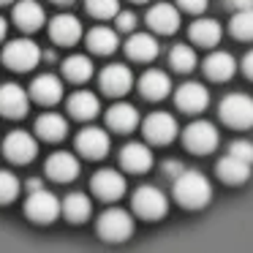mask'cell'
<instances>
[{
    "label": "cell",
    "instance_id": "obj_35",
    "mask_svg": "<svg viewBox=\"0 0 253 253\" xmlns=\"http://www.w3.org/2000/svg\"><path fill=\"white\" fill-rule=\"evenodd\" d=\"M19 193V180L11 174V171L0 169V204H8L14 202Z\"/></svg>",
    "mask_w": 253,
    "mask_h": 253
},
{
    "label": "cell",
    "instance_id": "obj_28",
    "mask_svg": "<svg viewBox=\"0 0 253 253\" xmlns=\"http://www.w3.org/2000/svg\"><path fill=\"white\" fill-rule=\"evenodd\" d=\"M120 46V39H117V30L112 28H93L87 33V49L93 55H112V52Z\"/></svg>",
    "mask_w": 253,
    "mask_h": 253
},
{
    "label": "cell",
    "instance_id": "obj_43",
    "mask_svg": "<svg viewBox=\"0 0 253 253\" xmlns=\"http://www.w3.org/2000/svg\"><path fill=\"white\" fill-rule=\"evenodd\" d=\"M6 3H11V0H0V6H6Z\"/></svg>",
    "mask_w": 253,
    "mask_h": 253
},
{
    "label": "cell",
    "instance_id": "obj_9",
    "mask_svg": "<svg viewBox=\"0 0 253 253\" xmlns=\"http://www.w3.org/2000/svg\"><path fill=\"white\" fill-rule=\"evenodd\" d=\"M174 104L185 115H199V112H204L210 106V90L202 82H185L177 87Z\"/></svg>",
    "mask_w": 253,
    "mask_h": 253
},
{
    "label": "cell",
    "instance_id": "obj_7",
    "mask_svg": "<svg viewBox=\"0 0 253 253\" xmlns=\"http://www.w3.org/2000/svg\"><path fill=\"white\" fill-rule=\"evenodd\" d=\"M60 212H63V204L57 202L55 193L44 191V188L30 191L28 202H25V215H28L30 220H36V223H52Z\"/></svg>",
    "mask_w": 253,
    "mask_h": 253
},
{
    "label": "cell",
    "instance_id": "obj_2",
    "mask_svg": "<svg viewBox=\"0 0 253 253\" xmlns=\"http://www.w3.org/2000/svg\"><path fill=\"white\" fill-rule=\"evenodd\" d=\"M220 120L229 128H237V131H248L253 128V98L248 93H231L220 101L218 106Z\"/></svg>",
    "mask_w": 253,
    "mask_h": 253
},
{
    "label": "cell",
    "instance_id": "obj_12",
    "mask_svg": "<svg viewBox=\"0 0 253 253\" xmlns=\"http://www.w3.org/2000/svg\"><path fill=\"white\" fill-rule=\"evenodd\" d=\"M3 153L11 164H30L39 153V144L28 131H11L3 142Z\"/></svg>",
    "mask_w": 253,
    "mask_h": 253
},
{
    "label": "cell",
    "instance_id": "obj_11",
    "mask_svg": "<svg viewBox=\"0 0 253 253\" xmlns=\"http://www.w3.org/2000/svg\"><path fill=\"white\" fill-rule=\"evenodd\" d=\"M98 84L106 95L120 98V95H126L128 90L133 87V74H131V68L123 66V63H112V66H106L104 71H101Z\"/></svg>",
    "mask_w": 253,
    "mask_h": 253
},
{
    "label": "cell",
    "instance_id": "obj_38",
    "mask_svg": "<svg viewBox=\"0 0 253 253\" xmlns=\"http://www.w3.org/2000/svg\"><path fill=\"white\" fill-rule=\"evenodd\" d=\"M180 11H188V14H202L207 8V0H177Z\"/></svg>",
    "mask_w": 253,
    "mask_h": 253
},
{
    "label": "cell",
    "instance_id": "obj_27",
    "mask_svg": "<svg viewBox=\"0 0 253 253\" xmlns=\"http://www.w3.org/2000/svg\"><path fill=\"white\" fill-rule=\"evenodd\" d=\"M36 133L44 142H60L68 133V123H66V117L55 115V112H46V115H41L36 120Z\"/></svg>",
    "mask_w": 253,
    "mask_h": 253
},
{
    "label": "cell",
    "instance_id": "obj_31",
    "mask_svg": "<svg viewBox=\"0 0 253 253\" xmlns=\"http://www.w3.org/2000/svg\"><path fill=\"white\" fill-rule=\"evenodd\" d=\"M90 212H93V204H90V196H84V193H68V196L63 199V215H66L71 223L87 220Z\"/></svg>",
    "mask_w": 253,
    "mask_h": 253
},
{
    "label": "cell",
    "instance_id": "obj_6",
    "mask_svg": "<svg viewBox=\"0 0 253 253\" xmlns=\"http://www.w3.org/2000/svg\"><path fill=\"white\" fill-rule=\"evenodd\" d=\"M39 60H41V49L30 39H17L3 46V63L11 71H30V68L39 66Z\"/></svg>",
    "mask_w": 253,
    "mask_h": 253
},
{
    "label": "cell",
    "instance_id": "obj_1",
    "mask_svg": "<svg viewBox=\"0 0 253 253\" xmlns=\"http://www.w3.org/2000/svg\"><path fill=\"white\" fill-rule=\"evenodd\" d=\"M174 199L185 210H202L212 202V185L210 180L196 169H182V174L174 182Z\"/></svg>",
    "mask_w": 253,
    "mask_h": 253
},
{
    "label": "cell",
    "instance_id": "obj_4",
    "mask_svg": "<svg viewBox=\"0 0 253 253\" xmlns=\"http://www.w3.org/2000/svg\"><path fill=\"white\" fill-rule=\"evenodd\" d=\"M131 207L142 220H161V218H166V212H169V199H166V193L161 191V188L142 185V188H136V193H133Z\"/></svg>",
    "mask_w": 253,
    "mask_h": 253
},
{
    "label": "cell",
    "instance_id": "obj_41",
    "mask_svg": "<svg viewBox=\"0 0 253 253\" xmlns=\"http://www.w3.org/2000/svg\"><path fill=\"white\" fill-rule=\"evenodd\" d=\"M242 71H245L248 79H253V49L248 52L245 57H242Z\"/></svg>",
    "mask_w": 253,
    "mask_h": 253
},
{
    "label": "cell",
    "instance_id": "obj_36",
    "mask_svg": "<svg viewBox=\"0 0 253 253\" xmlns=\"http://www.w3.org/2000/svg\"><path fill=\"white\" fill-rule=\"evenodd\" d=\"M229 153L234 155V158H242V161H248V164H253V142H248V139H237V142H231Z\"/></svg>",
    "mask_w": 253,
    "mask_h": 253
},
{
    "label": "cell",
    "instance_id": "obj_20",
    "mask_svg": "<svg viewBox=\"0 0 253 253\" xmlns=\"http://www.w3.org/2000/svg\"><path fill=\"white\" fill-rule=\"evenodd\" d=\"M251 166L253 164H248V161L234 158L231 153H226L223 158L215 164V174H218L223 182H229V185H240V182L251 180Z\"/></svg>",
    "mask_w": 253,
    "mask_h": 253
},
{
    "label": "cell",
    "instance_id": "obj_17",
    "mask_svg": "<svg viewBox=\"0 0 253 253\" xmlns=\"http://www.w3.org/2000/svg\"><path fill=\"white\" fill-rule=\"evenodd\" d=\"M46 177L55 182H71L79 177V161L77 155L66 153V150H60V153H52L49 158H46Z\"/></svg>",
    "mask_w": 253,
    "mask_h": 253
},
{
    "label": "cell",
    "instance_id": "obj_40",
    "mask_svg": "<svg viewBox=\"0 0 253 253\" xmlns=\"http://www.w3.org/2000/svg\"><path fill=\"white\" fill-rule=\"evenodd\" d=\"M226 8H231V11H248V8H253V0H223Z\"/></svg>",
    "mask_w": 253,
    "mask_h": 253
},
{
    "label": "cell",
    "instance_id": "obj_32",
    "mask_svg": "<svg viewBox=\"0 0 253 253\" xmlns=\"http://www.w3.org/2000/svg\"><path fill=\"white\" fill-rule=\"evenodd\" d=\"M169 66L180 74H191L196 68V52L188 44H174L169 52Z\"/></svg>",
    "mask_w": 253,
    "mask_h": 253
},
{
    "label": "cell",
    "instance_id": "obj_13",
    "mask_svg": "<svg viewBox=\"0 0 253 253\" xmlns=\"http://www.w3.org/2000/svg\"><path fill=\"white\" fill-rule=\"evenodd\" d=\"M90 188H93V193L98 199H104V202H117V199L126 193V177L120 174V171L115 169H101L93 174V180H90Z\"/></svg>",
    "mask_w": 253,
    "mask_h": 253
},
{
    "label": "cell",
    "instance_id": "obj_34",
    "mask_svg": "<svg viewBox=\"0 0 253 253\" xmlns=\"http://www.w3.org/2000/svg\"><path fill=\"white\" fill-rule=\"evenodd\" d=\"M84 8L95 19H115L120 14V0H84Z\"/></svg>",
    "mask_w": 253,
    "mask_h": 253
},
{
    "label": "cell",
    "instance_id": "obj_24",
    "mask_svg": "<svg viewBox=\"0 0 253 253\" xmlns=\"http://www.w3.org/2000/svg\"><path fill=\"white\" fill-rule=\"evenodd\" d=\"M126 55L136 63H150L158 57V41L150 33H131V39L126 41Z\"/></svg>",
    "mask_w": 253,
    "mask_h": 253
},
{
    "label": "cell",
    "instance_id": "obj_14",
    "mask_svg": "<svg viewBox=\"0 0 253 253\" xmlns=\"http://www.w3.org/2000/svg\"><path fill=\"white\" fill-rule=\"evenodd\" d=\"M30 109V95L19 84H0V115L3 117H25Z\"/></svg>",
    "mask_w": 253,
    "mask_h": 253
},
{
    "label": "cell",
    "instance_id": "obj_21",
    "mask_svg": "<svg viewBox=\"0 0 253 253\" xmlns=\"http://www.w3.org/2000/svg\"><path fill=\"white\" fill-rule=\"evenodd\" d=\"M30 95H33V101H39V104L52 106L63 98V82L55 74H41V77H36L33 84H30Z\"/></svg>",
    "mask_w": 253,
    "mask_h": 253
},
{
    "label": "cell",
    "instance_id": "obj_3",
    "mask_svg": "<svg viewBox=\"0 0 253 253\" xmlns=\"http://www.w3.org/2000/svg\"><path fill=\"white\" fill-rule=\"evenodd\" d=\"M95 229H98V237L106 242H126L133 234V215L120 207L104 210L98 223H95Z\"/></svg>",
    "mask_w": 253,
    "mask_h": 253
},
{
    "label": "cell",
    "instance_id": "obj_23",
    "mask_svg": "<svg viewBox=\"0 0 253 253\" xmlns=\"http://www.w3.org/2000/svg\"><path fill=\"white\" fill-rule=\"evenodd\" d=\"M204 74H207V79H212V82H229L237 74L234 55H229V52H212V55H207V60H204Z\"/></svg>",
    "mask_w": 253,
    "mask_h": 253
},
{
    "label": "cell",
    "instance_id": "obj_30",
    "mask_svg": "<svg viewBox=\"0 0 253 253\" xmlns=\"http://www.w3.org/2000/svg\"><path fill=\"white\" fill-rule=\"evenodd\" d=\"M63 77L68 79V82H87L90 77H93V60H90L87 55H71L63 60Z\"/></svg>",
    "mask_w": 253,
    "mask_h": 253
},
{
    "label": "cell",
    "instance_id": "obj_18",
    "mask_svg": "<svg viewBox=\"0 0 253 253\" xmlns=\"http://www.w3.org/2000/svg\"><path fill=\"white\" fill-rule=\"evenodd\" d=\"M49 39L60 46H71L82 39V25L74 14H57L49 22Z\"/></svg>",
    "mask_w": 253,
    "mask_h": 253
},
{
    "label": "cell",
    "instance_id": "obj_29",
    "mask_svg": "<svg viewBox=\"0 0 253 253\" xmlns=\"http://www.w3.org/2000/svg\"><path fill=\"white\" fill-rule=\"evenodd\" d=\"M188 36H191V41L196 46H215L220 41V25L218 19H196V22L191 25V30H188Z\"/></svg>",
    "mask_w": 253,
    "mask_h": 253
},
{
    "label": "cell",
    "instance_id": "obj_16",
    "mask_svg": "<svg viewBox=\"0 0 253 253\" xmlns=\"http://www.w3.org/2000/svg\"><path fill=\"white\" fill-rule=\"evenodd\" d=\"M120 166L131 174H144L153 169V150L142 142H128L120 150Z\"/></svg>",
    "mask_w": 253,
    "mask_h": 253
},
{
    "label": "cell",
    "instance_id": "obj_37",
    "mask_svg": "<svg viewBox=\"0 0 253 253\" xmlns=\"http://www.w3.org/2000/svg\"><path fill=\"white\" fill-rule=\"evenodd\" d=\"M115 25L120 33H133V28H136V14L133 11H120L115 17Z\"/></svg>",
    "mask_w": 253,
    "mask_h": 253
},
{
    "label": "cell",
    "instance_id": "obj_22",
    "mask_svg": "<svg viewBox=\"0 0 253 253\" xmlns=\"http://www.w3.org/2000/svg\"><path fill=\"white\" fill-rule=\"evenodd\" d=\"M106 126H109L112 131H117V133H131L133 128L139 126V112H136V106L126 104V101L109 106V112H106Z\"/></svg>",
    "mask_w": 253,
    "mask_h": 253
},
{
    "label": "cell",
    "instance_id": "obj_26",
    "mask_svg": "<svg viewBox=\"0 0 253 253\" xmlns=\"http://www.w3.org/2000/svg\"><path fill=\"white\" fill-rule=\"evenodd\" d=\"M68 112H71V117H77V120H93L101 112V101H98V95L90 93V90H77V93L68 98Z\"/></svg>",
    "mask_w": 253,
    "mask_h": 253
},
{
    "label": "cell",
    "instance_id": "obj_8",
    "mask_svg": "<svg viewBox=\"0 0 253 253\" xmlns=\"http://www.w3.org/2000/svg\"><path fill=\"white\" fill-rule=\"evenodd\" d=\"M142 133L150 144H171L177 139V120L169 112H153L142 123Z\"/></svg>",
    "mask_w": 253,
    "mask_h": 253
},
{
    "label": "cell",
    "instance_id": "obj_45",
    "mask_svg": "<svg viewBox=\"0 0 253 253\" xmlns=\"http://www.w3.org/2000/svg\"><path fill=\"white\" fill-rule=\"evenodd\" d=\"M55 3H71V0H55Z\"/></svg>",
    "mask_w": 253,
    "mask_h": 253
},
{
    "label": "cell",
    "instance_id": "obj_19",
    "mask_svg": "<svg viewBox=\"0 0 253 253\" xmlns=\"http://www.w3.org/2000/svg\"><path fill=\"white\" fill-rule=\"evenodd\" d=\"M139 93H142L147 101H164L166 95L171 93V79H169V74L158 71V68H150V71H144L142 79H139Z\"/></svg>",
    "mask_w": 253,
    "mask_h": 253
},
{
    "label": "cell",
    "instance_id": "obj_42",
    "mask_svg": "<svg viewBox=\"0 0 253 253\" xmlns=\"http://www.w3.org/2000/svg\"><path fill=\"white\" fill-rule=\"evenodd\" d=\"M6 30H8V25H6V19L0 17V41L6 39Z\"/></svg>",
    "mask_w": 253,
    "mask_h": 253
},
{
    "label": "cell",
    "instance_id": "obj_33",
    "mask_svg": "<svg viewBox=\"0 0 253 253\" xmlns=\"http://www.w3.org/2000/svg\"><path fill=\"white\" fill-rule=\"evenodd\" d=\"M229 30H231V36L240 39V41H253V8L237 11L229 22Z\"/></svg>",
    "mask_w": 253,
    "mask_h": 253
},
{
    "label": "cell",
    "instance_id": "obj_5",
    "mask_svg": "<svg viewBox=\"0 0 253 253\" xmlns=\"http://www.w3.org/2000/svg\"><path fill=\"white\" fill-rule=\"evenodd\" d=\"M218 142H220L218 128L207 120H193L191 126H185V131H182V144H185L188 153L207 155L218 147Z\"/></svg>",
    "mask_w": 253,
    "mask_h": 253
},
{
    "label": "cell",
    "instance_id": "obj_44",
    "mask_svg": "<svg viewBox=\"0 0 253 253\" xmlns=\"http://www.w3.org/2000/svg\"><path fill=\"white\" fill-rule=\"evenodd\" d=\"M131 3H147V0H131Z\"/></svg>",
    "mask_w": 253,
    "mask_h": 253
},
{
    "label": "cell",
    "instance_id": "obj_10",
    "mask_svg": "<svg viewBox=\"0 0 253 253\" xmlns=\"http://www.w3.org/2000/svg\"><path fill=\"white\" fill-rule=\"evenodd\" d=\"M109 133L104 131V128H82V131L77 133V150L84 155V158L90 161H101L106 158V153H109Z\"/></svg>",
    "mask_w": 253,
    "mask_h": 253
},
{
    "label": "cell",
    "instance_id": "obj_25",
    "mask_svg": "<svg viewBox=\"0 0 253 253\" xmlns=\"http://www.w3.org/2000/svg\"><path fill=\"white\" fill-rule=\"evenodd\" d=\"M14 22H17L25 33H33V30H39L41 25L46 22V14L36 0H22V3L14 6Z\"/></svg>",
    "mask_w": 253,
    "mask_h": 253
},
{
    "label": "cell",
    "instance_id": "obj_39",
    "mask_svg": "<svg viewBox=\"0 0 253 253\" xmlns=\"http://www.w3.org/2000/svg\"><path fill=\"white\" fill-rule=\"evenodd\" d=\"M164 171H166V177L174 182L177 177L182 174V164H177V161H166V164H164Z\"/></svg>",
    "mask_w": 253,
    "mask_h": 253
},
{
    "label": "cell",
    "instance_id": "obj_15",
    "mask_svg": "<svg viewBox=\"0 0 253 253\" xmlns=\"http://www.w3.org/2000/svg\"><path fill=\"white\" fill-rule=\"evenodd\" d=\"M144 19H147L150 30H155L158 36H171L180 28V8L171 3H155Z\"/></svg>",
    "mask_w": 253,
    "mask_h": 253
}]
</instances>
